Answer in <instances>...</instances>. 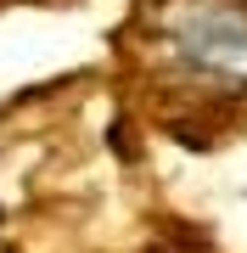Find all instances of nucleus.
<instances>
[{"mask_svg": "<svg viewBox=\"0 0 247 253\" xmlns=\"http://www.w3.org/2000/svg\"><path fill=\"white\" fill-rule=\"evenodd\" d=\"M157 62L202 101L247 96V6L242 0H174L163 17Z\"/></svg>", "mask_w": 247, "mask_h": 253, "instance_id": "obj_1", "label": "nucleus"}, {"mask_svg": "<svg viewBox=\"0 0 247 253\" xmlns=\"http://www.w3.org/2000/svg\"><path fill=\"white\" fill-rule=\"evenodd\" d=\"M146 253H219L208 242V231H197V225H163L146 242Z\"/></svg>", "mask_w": 247, "mask_h": 253, "instance_id": "obj_2", "label": "nucleus"}]
</instances>
